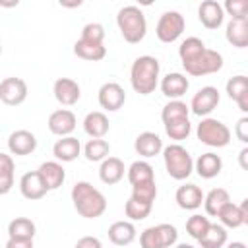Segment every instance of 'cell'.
<instances>
[{"label":"cell","mask_w":248,"mask_h":248,"mask_svg":"<svg viewBox=\"0 0 248 248\" xmlns=\"http://www.w3.org/2000/svg\"><path fill=\"white\" fill-rule=\"evenodd\" d=\"M234 134H236V138H238L242 143H248V118H246V116H242V118L236 122Z\"/></svg>","instance_id":"cell-43"},{"label":"cell","mask_w":248,"mask_h":248,"mask_svg":"<svg viewBox=\"0 0 248 248\" xmlns=\"http://www.w3.org/2000/svg\"><path fill=\"white\" fill-rule=\"evenodd\" d=\"M219 101H221V97H219V91H217V87H213V85H205V87H202L194 97H192V103H190V112H194L196 116H207V114H211L215 108H217V105H219Z\"/></svg>","instance_id":"cell-9"},{"label":"cell","mask_w":248,"mask_h":248,"mask_svg":"<svg viewBox=\"0 0 248 248\" xmlns=\"http://www.w3.org/2000/svg\"><path fill=\"white\" fill-rule=\"evenodd\" d=\"M0 54H2V45H0Z\"/></svg>","instance_id":"cell-50"},{"label":"cell","mask_w":248,"mask_h":248,"mask_svg":"<svg viewBox=\"0 0 248 248\" xmlns=\"http://www.w3.org/2000/svg\"><path fill=\"white\" fill-rule=\"evenodd\" d=\"M76 124H78L76 114L68 108H58V110L50 112V116H48V130L60 138L70 136L76 130Z\"/></svg>","instance_id":"cell-14"},{"label":"cell","mask_w":248,"mask_h":248,"mask_svg":"<svg viewBox=\"0 0 248 248\" xmlns=\"http://www.w3.org/2000/svg\"><path fill=\"white\" fill-rule=\"evenodd\" d=\"M116 25L120 29V35L124 37L126 43L136 45L143 41L147 33V21L143 12L138 6H124L116 14Z\"/></svg>","instance_id":"cell-3"},{"label":"cell","mask_w":248,"mask_h":248,"mask_svg":"<svg viewBox=\"0 0 248 248\" xmlns=\"http://www.w3.org/2000/svg\"><path fill=\"white\" fill-rule=\"evenodd\" d=\"M163 161L169 176L174 180H186L194 170L192 155L180 143H170L163 147Z\"/></svg>","instance_id":"cell-4"},{"label":"cell","mask_w":248,"mask_h":248,"mask_svg":"<svg viewBox=\"0 0 248 248\" xmlns=\"http://www.w3.org/2000/svg\"><path fill=\"white\" fill-rule=\"evenodd\" d=\"M151 207L153 205L141 203V202H136L134 198H130L124 205V213H126V217H130V221H143L151 213Z\"/></svg>","instance_id":"cell-39"},{"label":"cell","mask_w":248,"mask_h":248,"mask_svg":"<svg viewBox=\"0 0 248 248\" xmlns=\"http://www.w3.org/2000/svg\"><path fill=\"white\" fill-rule=\"evenodd\" d=\"M124 163L122 159L118 157H107L105 161H101V167H99V178L101 182L112 186V184H118L122 178H124Z\"/></svg>","instance_id":"cell-25"},{"label":"cell","mask_w":248,"mask_h":248,"mask_svg":"<svg viewBox=\"0 0 248 248\" xmlns=\"http://www.w3.org/2000/svg\"><path fill=\"white\" fill-rule=\"evenodd\" d=\"M184 27H186L184 16L180 12L170 10L159 17L157 27H155V35L161 43H174L184 33Z\"/></svg>","instance_id":"cell-8"},{"label":"cell","mask_w":248,"mask_h":248,"mask_svg":"<svg viewBox=\"0 0 248 248\" xmlns=\"http://www.w3.org/2000/svg\"><path fill=\"white\" fill-rule=\"evenodd\" d=\"M6 248H33V240H16V238H8Z\"/></svg>","instance_id":"cell-46"},{"label":"cell","mask_w":248,"mask_h":248,"mask_svg":"<svg viewBox=\"0 0 248 248\" xmlns=\"http://www.w3.org/2000/svg\"><path fill=\"white\" fill-rule=\"evenodd\" d=\"M174 200H176L180 209L194 211L203 203V192L196 184H182V186H178V190L174 194Z\"/></svg>","instance_id":"cell-18"},{"label":"cell","mask_w":248,"mask_h":248,"mask_svg":"<svg viewBox=\"0 0 248 248\" xmlns=\"http://www.w3.org/2000/svg\"><path fill=\"white\" fill-rule=\"evenodd\" d=\"M219 221L223 227H229V229H238L242 225L248 223V200H244L240 205L229 202L221 207V211L217 213Z\"/></svg>","instance_id":"cell-11"},{"label":"cell","mask_w":248,"mask_h":248,"mask_svg":"<svg viewBox=\"0 0 248 248\" xmlns=\"http://www.w3.org/2000/svg\"><path fill=\"white\" fill-rule=\"evenodd\" d=\"M14 186V176H2L0 174V196H6Z\"/></svg>","instance_id":"cell-45"},{"label":"cell","mask_w":248,"mask_h":248,"mask_svg":"<svg viewBox=\"0 0 248 248\" xmlns=\"http://www.w3.org/2000/svg\"><path fill=\"white\" fill-rule=\"evenodd\" d=\"M52 93H54V99L64 105V107H72L79 101V95H81V89L78 85V81H74L72 78H58L52 85Z\"/></svg>","instance_id":"cell-13"},{"label":"cell","mask_w":248,"mask_h":248,"mask_svg":"<svg viewBox=\"0 0 248 248\" xmlns=\"http://www.w3.org/2000/svg\"><path fill=\"white\" fill-rule=\"evenodd\" d=\"M176 248H194L192 244H186V242H182V244H176Z\"/></svg>","instance_id":"cell-49"},{"label":"cell","mask_w":248,"mask_h":248,"mask_svg":"<svg viewBox=\"0 0 248 248\" xmlns=\"http://www.w3.org/2000/svg\"><path fill=\"white\" fill-rule=\"evenodd\" d=\"M190 87V81L186 76L178 74V72H172V74H167L163 79H161V91L165 97H169L170 101L174 99H180Z\"/></svg>","instance_id":"cell-20"},{"label":"cell","mask_w":248,"mask_h":248,"mask_svg":"<svg viewBox=\"0 0 248 248\" xmlns=\"http://www.w3.org/2000/svg\"><path fill=\"white\" fill-rule=\"evenodd\" d=\"M227 248H246V244H244V242L234 240V242H229V244H227Z\"/></svg>","instance_id":"cell-48"},{"label":"cell","mask_w":248,"mask_h":248,"mask_svg":"<svg viewBox=\"0 0 248 248\" xmlns=\"http://www.w3.org/2000/svg\"><path fill=\"white\" fill-rule=\"evenodd\" d=\"M19 192L23 198L35 202V200H41L45 194H46V188L39 176L37 170H31V172H25L21 178H19Z\"/></svg>","instance_id":"cell-22"},{"label":"cell","mask_w":248,"mask_h":248,"mask_svg":"<svg viewBox=\"0 0 248 248\" xmlns=\"http://www.w3.org/2000/svg\"><path fill=\"white\" fill-rule=\"evenodd\" d=\"M81 153V143L78 138L74 136H66L62 140H58L54 145H52V155L56 157V161L60 163H72L79 157Z\"/></svg>","instance_id":"cell-19"},{"label":"cell","mask_w":248,"mask_h":248,"mask_svg":"<svg viewBox=\"0 0 248 248\" xmlns=\"http://www.w3.org/2000/svg\"><path fill=\"white\" fill-rule=\"evenodd\" d=\"M124 103H126V93L116 81H107V83L101 85V89H99V105L105 110L114 112V110L122 108Z\"/></svg>","instance_id":"cell-12"},{"label":"cell","mask_w":248,"mask_h":248,"mask_svg":"<svg viewBox=\"0 0 248 248\" xmlns=\"http://www.w3.org/2000/svg\"><path fill=\"white\" fill-rule=\"evenodd\" d=\"M8 149L12 155H29L37 149V138L29 130H16L8 138Z\"/></svg>","instance_id":"cell-16"},{"label":"cell","mask_w":248,"mask_h":248,"mask_svg":"<svg viewBox=\"0 0 248 248\" xmlns=\"http://www.w3.org/2000/svg\"><path fill=\"white\" fill-rule=\"evenodd\" d=\"M14 170H16V165H14L12 155L0 151V174L2 176H14Z\"/></svg>","instance_id":"cell-42"},{"label":"cell","mask_w":248,"mask_h":248,"mask_svg":"<svg viewBox=\"0 0 248 248\" xmlns=\"http://www.w3.org/2000/svg\"><path fill=\"white\" fill-rule=\"evenodd\" d=\"M72 202L76 211L85 219H97L107 211V198L93 184L79 180L72 188Z\"/></svg>","instance_id":"cell-1"},{"label":"cell","mask_w":248,"mask_h":248,"mask_svg":"<svg viewBox=\"0 0 248 248\" xmlns=\"http://www.w3.org/2000/svg\"><path fill=\"white\" fill-rule=\"evenodd\" d=\"M74 54L78 58L89 60V62H99L107 56V46L99 45V43H89V41H81L78 39L74 45Z\"/></svg>","instance_id":"cell-30"},{"label":"cell","mask_w":248,"mask_h":248,"mask_svg":"<svg viewBox=\"0 0 248 248\" xmlns=\"http://www.w3.org/2000/svg\"><path fill=\"white\" fill-rule=\"evenodd\" d=\"M246 157H248V147H244L240 153H238V159H240V167L246 170L248 169V163H246Z\"/></svg>","instance_id":"cell-47"},{"label":"cell","mask_w":248,"mask_h":248,"mask_svg":"<svg viewBox=\"0 0 248 248\" xmlns=\"http://www.w3.org/2000/svg\"><path fill=\"white\" fill-rule=\"evenodd\" d=\"M165 126V132L170 140L174 141H182L190 136L192 132V124H190V118H182V120H172V122H167L163 124Z\"/></svg>","instance_id":"cell-36"},{"label":"cell","mask_w":248,"mask_h":248,"mask_svg":"<svg viewBox=\"0 0 248 248\" xmlns=\"http://www.w3.org/2000/svg\"><path fill=\"white\" fill-rule=\"evenodd\" d=\"M225 37L236 48L248 46V19H231L227 23Z\"/></svg>","instance_id":"cell-28"},{"label":"cell","mask_w":248,"mask_h":248,"mask_svg":"<svg viewBox=\"0 0 248 248\" xmlns=\"http://www.w3.org/2000/svg\"><path fill=\"white\" fill-rule=\"evenodd\" d=\"M74 248H103V242L97 236H81Z\"/></svg>","instance_id":"cell-44"},{"label":"cell","mask_w":248,"mask_h":248,"mask_svg":"<svg viewBox=\"0 0 248 248\" xmlns=\"http://www.w3.org/2000/svg\"><path fill=\"white\" fill-rule=\"evenodd\" d=\"M37 232L35 223L29 217H16L8 225V238L16 240H33Z\"/></svg>","instance_id":"cell-29"},{"label":"cell","mask_w":248,"mask_h":248,"mask_svg":"<svg viewBox=\"0 0 248 248\" xmlns=\"http://www.w3.org/2000/svg\"><path fill=\"white\" fill-rule=\"evenodd\" d=\"M202 248H223L227 244V229L223 225L211 223L205 234L198 240Z\"/></svg>","instance_id":"cell-33"},{"label":"cell","mask_w":248,"mask_h":248,"mask_svg":"<svg viewBox=\"0 0 248 248\" xmlns=\"http://www.w3.org/2000/svg\"><path fill=\"white\" fill-rule=\"evenodd\" d=\"M37 172H39V176H41L46 192L58 190L64 184V180H66V170H64V167L58 161H45L37 169Z\"/></svg>","instance_id":"cell-15"},{"label":"cell","mask_w":248,"mask_h":248,"mask_svg":"<svg viewBox=\"0 0 248 248\" xmlns=\"http://www.w3.org/2000/svg\"><path fill=\"white\" fill-rule=\"evenodd\" d=\"M83 130L91 140H103L108 132V118L101 110H93L83 118Z\"/></svg>","instance_id":"cell-26"},{"label":"cell","mask_w":248,"mask_h":248,"mask_svg":"<svg viewBox=\"0 0 248 248\" xmlns=\"http://www.w3.org/2000/svg\"><path fill=\"white\" fill-rule=\"evenodd\" d=\"M196 136L202 143L209 147H225L231 141V130L227 128V124L209 116L202 118V122L196 128Z\"/></svg>","instance_id":"cell-6"},{"label":"cell","mask_w":248,"mask_h":248,"mask_svg":"<svg viewBox=\"0 0 248 248\" xmlns=\"http://www.w3.org/2000/svg\"><path fill=\"white\" fill-rule=\"evenodd\" d=\"M227 95L238 105L242 112H248V78L246 76H234L227 81Z\"/></svg>","instance_id":"cell-23"},{"label":"cell","mask_w":248,"mask_h":248,"mask_svg":"<svg viewBox=\"0 0 248 248\" xmlns=\"http://www.w3.org/2000/svg\"><path fill=\"white\" fill-rule=\"evenodd\" d=\"M81 41H89V43H99L103 45L105 41V27L101 23H87L81 29Z\"/></svg>","instance_id":"cell-41"},{"label":"cell","mask_w":248,"mask_h":248,"mask_svg":"<svg viewBox=\"0 0 248 248\" xmlns=\"http://www.w3.org/2000/svg\"><path fill=\"white\" fill-rule=\"evenodd\" d=\"M231 202V196L225 188H213L207 192V196H203V207H205V213L209 217H217V213L221 211V207L225 203Z\"/></svg>","instance_id":"cell-31"},{"label":"cell","mask_w":248,"mask_h":248,"mask_svg":"<svg viewBox=\"0 0 248 248\" xmlns=\"http://www.w3.org/2000/svg\"><path fill=\"white\" fill-rule=\"evenodd\" d=\"M178 240V231L174 225L161 223L147 227L140 234V246L141 248H170Z\"/></svg>","instance_id":"cell-7"},{"label":"cell","mask_w":248,"mask_h":248,"mask_svg":"<svg viewBox=\"0 0 248 248\" xmlns=\"http://www.w3.org/2000/svg\"><path fill=\"white\" fill-rule=\"evenodd\" d=\"M136 227L132 221H114L108 227V240L116 246H128L136 240Z\"/></svg>","instance_id":"cell-24"},{"label":"cell","mask_w":248,"mask_h":248,"mask_svg":"<svg viewBox=\"0 0 248 248\" xmlns=\"http://www.w3.org/2000/svg\"><path fill=\"white\" fill-rule=\"evenodd\" d=\"M209 225H211V221H209L205 215L194 213V215L188 217V221H186V232H188L192 238L200 240V238L205 234V231L209 229Z\"/></svg>","instance_id":"cell-38"},{"label":"cell","mask_w":248,"mask_h":248,"mask_svg":"<svg viewBox=\"0 0 248 248\" xmlns=\"http://www.w3.org/2000/svg\"><path fill=\"white\" fill-rule=\"evenodd\" d=\"M198 17L205 29H217V27H221V23L225 19V12H223V6L219 2L203 0L198 8Z\"/></svg>","instance_id":"cell-17"},{"label":"cell","mask_w":248,"mask_h":248,"mask_svg":"<svg viewBox=\"0 0 248 248\" xmlns=\"http://www.w3.org/2000/svg\"><path fill=\"white\" fill-rule=\"evenodd\" d=\"M159 60L155 56H138L130 68V83L134 87L136 93L140 95H149L155 91L157 83H159Z\"/></svg>","instance_id":"cell-2"},{"label":"cell","mask_w":248,"mask_h":248,"mask_svg":"<svg viewBox=\"0 0 248 248\" xmlns=\"http://www.w3.org/2000/svg\"><path fill=\"white\" fill-rule=\"evenodd\" d=\"M223 12L231 16V19H248V2L246 0H227Z\"/></svg>","instance_id":"cell-40"},{"label":"cell","mask_w":248,"mask_h":248,"mask_svg":"<svg viewBox=\"0 0 248 248\" xmlns=\"http://www.w3.org/2000/svg\"><path fill=\"white\" fill-rule=\"evenodd\" d=\"M182 66L190 76H209V74H217L223 68V56L221 52L205 46L194 56L182 60Z\"/></svg>","instance_id":"cell-5"},{"label":"cell","mask_w":248,"mask_h":248,"mask_svg":"<svg viewBox=\"0 0 248 248\" xmlns=\"http://www.w3.org/2000/svg\"><path fill=\"white\" fill-rule=\"evenodd\" d=\"M134 149L138 155L149 159L163 151V140L155 132H141L134 141Z\"/></svg>","instance_id":"cell-21"},{"label":"cell","mask_w":248,"mask_h":248,"mask_svg":"<svg viewBox=\"0 0 248 248\" xmlns=\"http://www.w3.org/2000/svg\"><path fill=\"white\" fill-rule=\"evenodd\" d=\"M27 99V83L21 78H4L0 81V101L10 107H17Z\"/></svg>","instance_id":"cell-10"},{"label":"cell","mask_w":248,"mask_h":248,"mask_svg":"<svg viewBox=\"0 0 248 248\" xmlns=\"http://www.w3.org/2000/svg\"><path fill=\"white\" fill-rule=\"evenodd\" d=\"M128 180H130L132 186L143 184V182H153L155 180L153 167L147 161H134L128 169Z\"/></svg>","instance_id":"cell-32"},{"label":"cell","mask_w":248,"mask_h":248,"mask_svg":"<svg viewBox=\"0 0 248 248\" xmlns=\"http://www.w3.org/2000/svg\"><path fill=\"white\" fill-rule=\"evenodd\" d=\"M136 202H141V203H149L153 205L155 198H157V186H155V180L153 182H143V184H136L132 186V196Z\"/></svg>","instance_id":"cell-37"},{"label":"cell","mask_w":248,"mask_h":248,"mask_svg":"<svg viewBox=\"0 0 248 248\" xmlns=\"http://www.w3.org/2000/svg\"><path fill=\"white\" fill-rule=\"evenodd\" d=\"M190 114V108L186 103H182L180 99H174V101H169L163 110H161V120L163 124L167 122H172V120H182V118H188Z\"/></svg>","instance_id":"cell-34"},{"label":"cell","mask_w":248,"mask_h":248,"mask_svg":"<svg viewBox=\"0 0 248 248\" xmlns=\"http://www.w3.org/2000/svg\"><path fill=\"white\" fill-rule=\"evenodd\" d=\"M110 153V145L107 140H89L83 147V155L87 161L97 163V161H105Z\"/></svg>","instance_id":"cell-35"},{"label":"cell","mask_w":248,"mask_h":248,"mask_svg":"<svg viewBox=\"0 0 248 248\" xmlns=\"http://www.w3.org/2000/svg\"><path fill=\"white\" fill-rule=\"evenodd\" d=\"M194 169H196V172H198L202 178L209 180V178H215V176L221 172L223 161H221V157H219L217 153L207 151V153H202V155L198 157V161L194 163Z\"/></svg>","instance_id":"cell-27"}]
</instances>
